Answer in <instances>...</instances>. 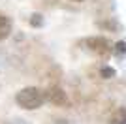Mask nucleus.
Segmentation results:
<instances>
[{
    "label": "nucleus",
    "mask_w": 126,
    "mask_h": 124,
    "mask_svg": "<svg viewBox=\"0 0 126 124\" xmlns=\"http://www.w3.org/2000/svg\"><path fill=\"white\" fill-rule=\"evenodd\" d=\"M43 98L49 100L55 105H66L68 103V96H66V92L60 87H51L47 92H43Z\"/></svg>",
    "instance_id": "7ed1b4c3"
},
{
    "label": "nucleus",
    "mask_w": 126,
    "mask_h": 124,
    "mask_svg": "<svg viewBox=\"0 0 126 124\" xmlns=\"http://www.w3.org/2000/svg\"><path fill=\"white\" fill-rule=\"evenodd\" d=\"M111 51L115 53V57L117 58H124V51H126V41L124 40H121L119 43H115V47H111Z\"/></svg>",
    "instance_id": "39448f33"
},
{
    "label": "nucleus",
    "mask_w": 126,
    "mask_h": 124,
    "mask_svg": "<svg viewBox=\"0 0 126 124\" xmlns=\"http://www.w3.org/2000/svg\"><path fill=\"white\" fill-rule=\"evenodd\" d=\"M8 124H28V122H25L23 119H13V120H10Z\"/></svg>",
    "instance_id": "9d476101"
},
{
    "label": "nucleus",
    "mask_w": 126,
    "mask_h": 124,
    "mask_svg": "<svg viewBox=\"0 0 126 124\" xmlns=\"http://www.w3.org/2000/svg\"><path fill=\"white\" fill-rule=\"evenodd\" d=\"M43 15L42 13H32L30 15V26H34V28H42L43 26Z\"/></svg>",
    "instance_id": "0eeeda50"
},
{
    "label": "nucleus",
    "mask_w": 126,
    "mask_h": 124,
    "mask_svg": "<svg viewBox=\"0 0 126 124\" xmlns=\"http://www.w3.org/2000/svg\"><path fill=\"white\" fill-rule=\"evenodd\" d=\"M85 45H87V49L89 51H92L94 55H98V57H109L111 55V43L109 40H105V38L102 36H94V38H89V40L85 41Z\"/></svg>",
    "instance_id": "f03ea898"
},
{
    "label": "nucleus",
    "mask_w": 126,
    "mask_h": 124,
    "mask_svg": "<svg viewBox=\"0 0 126 124\" xmlns=\"http://www.w3.org/2000/svg\"><path fill=\"white\" fill-rule=\"evenodd\" d=\"M109 124H126V119H124V107H121L115 115H113V117H111Z\"/></svg>",
    "instance_id": "423d86ee"
},
{
    "label": "nucleus",
    "mask_w": 126,
    "mask_h": 124,
    "mask_svg": "<svg viewBox=\"0 0 126 124\" xmlns=\"http://www.w3.org/2000/svg\"><path fill=\"white\" fill-rule=\"evenodd\" d=\"M100 75H102L104 79H113V77L117 75V72H115V68H111V66H104V68L100 70Z\"/></svg>",
    "instance_id": "6e6552de"
},
{
    "label": "nucleus",
    "mask_w": 126,
    "mask_h": 124,
    "mask_svg": "<svg viewBox=\"0 0 126 124\" xmlns=\"http://www.w3.org/2000/svg\"><path fill=\"white\" fill-rule=\"evenodd\" d=\"M11 30H13V23H11V19L8 15H4V13H0V41H4L10 38Z\"/></svg>",
    "instance_id": "20e7f679"
},
{
    "label": "nucleus",
    "mask_w": 126,
    "mask_h": 124,
    "mask_svg": "<svg viewBox=\"0 0 126 124\" xmlns=\"http://www.w3.org/2000/svg\"><path fill=\"white\" fill-rule=\"evenodd\" d=\"M15 102L19 107L26 109V111H34V109L42 107V103L45 102L43 92L36 87H25L15 94Z\"/></svg>",
    "instance_id": "f257e3e1"
},
{
    "label": "nucleus",
    "mask_w": 126,
    "mask_h": 124,
    "mask_svg": "<svg viewBox=\"0 0 126 124\" xmlns=\"http://www.w3.org/2000/svg\"><path fill=\"white\" fill-rule=\"evenodd\" d=\"M57 124H68V120H58Z\"/></svg>",
    "instance_id": "9b49d317"
},
{
    "label": "nucleus",
    "mask_w": 126,
    "mask_h": 124,
    "mask_svg": "<svg viewBox=\"0 0 126 124\" xmlns=\"http://www.w3.org/2000/svg\"><path fill=\"white\" fill-rule=\"evenodd\" d=\"M100 26H105V28H111V30H117V28H119V25H115V23H100Z\"/></svg>",
    "instance_id": "1a4fd4ad"
},
{
    "label": "nucleus",
    "mask_w": 126,
    "mask_h": 124,
    "mask_svg": "<svg viewBox=\"0 0 126 124\" xmlns=\"http://www.w3.org/2000/svg\"><path fill=\"white\" fill-rule=\"evenodd\" d=\"M72 2H83V0H72Z\"/></svg>",
    "instance_id": "f8f14e48"
}]
</instances>
